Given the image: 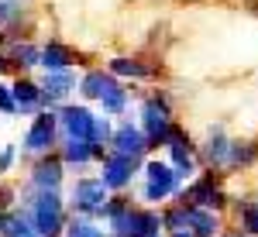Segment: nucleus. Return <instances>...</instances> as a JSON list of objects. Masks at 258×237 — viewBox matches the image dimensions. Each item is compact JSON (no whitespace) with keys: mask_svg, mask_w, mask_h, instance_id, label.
<instances>
[{"mask_svg":"<svg viewBox=\"0 0 258 237\" xmlns=\"http://www.w3.org/2000/svg\"><path fill=\"white\" fill-rule=\"evenodd\" d=\"M100 107H103V114H120V110L127 107V90H124V86H114L110 93L100 97Z\"/></svg>","mask_w":258,"mask_h":237,"instance_id":"nucleus-25","label":"nucleus"},{"mask_svg":"<svg viewBox=\"0 0 258 237\" xmlns=\"http://www.w3.org/2000/svg\"><path fill=\"white\" fill-rule=\"evenodd\" d=\"M169 237H197V234H193V230H172Z\"/></svg>","mask_w":258,"mask_h":237,"instance_id":"nucleus-31","label":"nucleus"},{"mask_svg":"<svg viewBox=\"0 0 258 237\" xmlns=\"http://www.w3.org/2000/svg\"><path fill=\"white\" fill-rule=\"evenodd\" d=\"M238 223L248 237H258V199H238Z\"/></svg>","mask_w":258,"mask_h":237,"instance_id":"nucleus-21","label":"nucleus"},{"mask_svg":"<svg viewBox=\"0 0 258 237\" xmlns=\"http://www.w3.org/2000/svg\"><path fill=\"white\" fill-rule=\"evenodd\" d=\"M66 237H103V230H100L90 217H80V213H76V217L66 223Z\"/></svg>","mask_w":258,"mask_h":237,"instance_id":"nucleus-24","label":"nucleus"},{"mask_svg":"<svg viewBox=\"0 0 258 237\" xmlns=\"http://www.w3.org/2000/svg\"><path fill=\"white\" fill-rule=\"evenodd\" d=\"M55 127H59V117H55L52 110L38 114L35 124L28 127V134H24V151H31V155H45V151L55 144Z\"/></svg>","mask_w":258,"mask_h":237,"instance_id":"nucleus-9","label":"nucleus"},{"mask_svg":"<svg viewBox=\"0 0 258 237\" xmlns=\"http://www.w3.org/2000/svg\"><path fill=\"white\" fill-rule=\"evenodd\" d=\"M7 4H14V7H24V4H28V0H7Z\"/></svg>","mask_w":258,"mask_h":237,"instance_id":"nucleus-33","label":"nucleus"},{"mask_svg":"<svg viewBox=\"0 0 258 237\" xmlns=\"http://www.w3.org/2000/svg\"><path fill=\"white\" fill-rule=\"evenodd\" d=\"M11 59L21 62V65H41V52L35 45H14L11 48Z\"/></svg>","mask_w":258,"mask_h":237,"instance_id":"nucleus-26","label":"nucleus"},{"mask_svg":"<svg viewBox=\"0 0 258 237\" xmlns=\"http://www.w3.org/2000/svg\"><path fill=\"white\" fill-rule=\"evenodd\" d=\"M220 237H248V234H244V230H241V234H220Z\"/></svg>","mask_w":258,"mask_h":237,"instance_id":"nucleus-34","label":"nucleus"},{"mask_svg":"<svg viewBox=\"0 0 258 237\" xmlns=\"http://www.w3.org/2000/svg\"><path fill=\"white\" fill-rule=\"evenodd\" d=\"M227 155H231V138L224 134L220 124H214L203 144H197V162L203 169H227Z\"/></svg>","mask_w":258,"mask_h":237,"instance_id":"nucleus-7","label":"nucleus"},{"mask_svg":"<svg viewBox=\"0 0 258 237\" xmlns=\"http://www.w3.org/2000/svg\"><path fill=\"white\" fill-rule=\"evenodd\" d=\"M4 65H7V59H4V55H0V69H4Z\"/></svg>","mask_w":258,"mask_h":237,"instance_id":"nucleus-35","label":"nucleus"},{"mask_svg":"<svg viewBox=\"0 0 258 237\" xmlns=\"http://www.w3.org/2000/svg\"><path fill=\"white\" fill-rule=\"evenodd\" d=\"M59 158L66 162V165H76V169H83L86 162H93V158H97V148H93L86 138H66V141H62Z\"/></svg>","mask_w":258,"mask_h":237,"instance_id":"nucleus-19","label":"nucleus"},{"mask_svg":"<svg viewBox=\"0 0 258 237\" xmlns=\"http://www.w3.org/2000/svg\"><path fill=\"white\" fill-rule=\"evenodd\" d=\"M0 110L11 117V114H18V103H14V93H11V86H4L0 83Z\"/></svg>","mask_w":258,"mask_h":237,"instance_id":"nucleus-27","label":"nucleus"},{"mask_svg":"<svg viewBox=\"0 0 258 237\" xmlns=\"http://www.w3.org/2000/svg\"><path fill=\"white\" fill-rule=\"evenodd\" d=\"M152 144H148V138H145V131L141 127H135L131 120H124L117 131H114V138H110V151H117V155H127V158H145V151H148Z\"/></svg>","mask_w":258,"mask_h":237,"instance_id":"nucleus-10","label":"nucleus"},{"mask_svg":"<svg viewBox=\"0 0 258 237\" xmlns=\"http://www.w3.org/2000/svg\"><path fill=\"white\" fill-rule=\"evenodd\" d=\"M141 131H145L152 148L169 141V134H172V103L165 93H155L141 103Z\"/></svg>","mask_w":258,"mask_h":237,"instance_id":"nucleus-4","label":"nucleus"},{"mask_svg":"<svg viewBox=\"0 0 258 237\" xmlns=\"http://www.w3.org/2000/svg\"><path fill=\"white\" fill-rule=\"evenodd\" d=\"M11 93H14V103H18V114H38L41 100H45V93H41V86H35V83H28V79H18L14 86H11Z\"/></svg>","mask_w":258,"mask_h":237,"instance_id":"nucleus-16","label":"nucleus"},{"mask_svg":"<svg viewBox=\"0 0 258 237\" xmlns=\"http://www.w3.org/2000/svg\"><path fill=\"white\" fill-rule=\"evenodd\" d=\"M179 199L193 203V206H203V210H224L227 206V193L220 186V172L217 169H207L200 179H193L186 189H179Z\"/></svg>","mask_w":258,"mask_h":237,"instance_id":"nucleus-6","label":"nucleus"},{"mask_svg":"<svg viewBox=\"0 0 258 237\" xmlns=\"http://www.w3.org/2000/svg\"><path fill=\"white\" fill-rule=\"evenodd\" d=\"M0 237H41L31 213L21 206V210H11V213H0Z\"/></svg>","mask_w":258,"mask_h":237,"instance_id":"nucleus-14","label":"nucleus"},{"mask_svg":"<svg viewBox=\"0 0 258 237\" xmlns=\"http://www.w3.org/2000/svg\"><path fill=\"white\" fill-rule=\"evenodd\" d=\"M69 90H76V79H73V72L69 69H55V72H45V79H41V93H45V107L52 110L59 100L69 97Z\"/></svg>","mask_w":258,"mask_h":237,"instance_id":"nucleus-12","label":"nucleus"},{"mask_svg":"<svg viewBox=\"0 0 258 237\" xmlns=\"http://www.w3.org/2000/svg\"><path fill=\"white\" fill-rule=\"evenodd\" d=\"M114 86H120V83L110 69H107V72H103V69H93V72H86V76L80 79V93L86 100H100L103 93H110Z\"/></svg>","mask_w":258,"mask_h":237,"instance_id":"nucleus-17","label":"nucleus"},{"mask_svg":"<svg viewBox=\"0 0 258 237\" xmlns=\"http://www.w3.org/2000/svg\"><path fill=\"white\" fill-rule=\"evenodd\" d=\"M248 7H251V14H255V18H258V0H251V4H248Z\"/></svg>","mask_w":258,"mask_h":237,"instance_id":"nucleus-32","label":"nucleus"},{"mask_svg":"<svg viewBox=\"0 0 258 237\" xmlns=\"http://www.w3.org/2000/svg\"><path fill=\"white\" fill-rule=\"evenodd\" d=\"M258 162V141L251 138H238L231 141V155H227V169L231 172H244Z\"/></svg>","mask_w":258,"mask_h":237,"instance_id":"nucleus-18","label":"nucleus"},{"mask_svg":"<svg viewBox=\"0 0 258 237\" xmlns=\"http://www.w3.org/2000/svg\"><path fill=\"white\" fill-rule=\"evenodd\" d=\"M11 203H14V189H11V186H0V213H4Z\"/></svg>","mask_w":258,"mask_h":237,"instance_id":"nucleus-30","label":"nucleus"},{"mask_svg":"<svg viewBox=\"0 0 258 237\" xmlns=\"http://www.w3.org/2000/svg\"><path fill=\"white\" fill-rule=\"evenodd\" d=\"M162 227L172 234V230H189L186 227V203L176 199V206H169V210H162Z\"/></svg>","mask_w":258,"mask_h":237,"instance_id":"nucleus-23","label":"nucleus"},{"mask_svg":"<svg viewBox=\"0 0 258 237\" xmlns=\"http://www.w3.org/2000/svg\"><path fill=\"white\" fill-rule=\"evenodd\" d=\"M179 186H182V179L172 169V162H159V158L145 162V193H141V199L148 206H155L162 199H169L172 193H179Z\"/></svg>","mask_w":258,"mask_h":237,"instance_id":"nucleus-5","label":"nucleus"},{"mask_svg":"<svg viewBox=\"0 0 258 237\" xmlns=\"http://www.w3.org/2000/svg\"><path fill=\"white\" fill-rule=\"evenodd\" d=\"M107 220L114 237H159L162 230V213L131 206V199H107Z\"/></svg>","mask_w":258,"mask_h":237,"instance_id":"nucleus-1","label":"nucleus"},{"mask_svg":"<svg viewBox=\"0 0 258 237\" xmlns=\"http://www.w3.org/2000/svg\"><path fill=\"white\" fill-rule=\"evenodd\" d=\"M62 169H66V162H62V158H55V155L41 158L38 165L31 169V186H35V189H59Z\"/></svg>","mask_w":258,"mask_h":237,"instance_id":"nucleus-15","label":"nucleus"},{"mask_svg":"<svg viewBox=\"0 0 258 237\" xmlns=\"http://www.w3.org/2000/svg\"><path fill=\"white\" fill-rule=\"evenodd\" d=\"M100 165H103V172L100 179L110 186V189H127L131 186V179L138 176V158H127V155H117V151H107V155L100 158Z\"/></svg>","mask_w":258,"mask_h":237,"instance_id":"nucleus-8","label":"nucleus"},{"mask_svg":"<svg viewBox=\"0 0 258 237\" xmlns=\"http://www.w3.org/2000/svg\"><path fill=\"white\" fill-rule=\"evenodd\" d=\"M11 165H14V144H7L0 151V172H11Z\"/></svg>","mask_w":258,"mask_h":237,"instance_id":"nucleus-29","label":"nucleus"},{"mask_svg":"<svg viewBox=\"0 0 258 237\" xmlns=\"http://www.w3.org/2000/svg\"><path fill=\"white\" fill-rule=\"evenodd\" d=\"M21 14V7H14V4H7V0H0V28L4 24H11V21Z\"/></svg>","mask_w":258,"mask_h":237,"instance_id":"nucleus-28","label":"nucleus"},{"mask_svg":"<svg viewBox=\"0 0 258 237\" xmlns=\"http://www.w3.org/2000/svg\"><path fill=\"white\" fill-rule=\"evenodd\" d=\"M107 69H110L114 76H131V79H148V76H152V69L141 65L138 59H110Z\"/></svg>","mask_w":258,"mask_h":237,"instance_id":"nucleus-22","label":"nucleus"},{"mask_svg":"<svg viewBox=\"0 0 258 237\" xmlns=\"http://www.w3.org/2000/svg\"><path fill=\"white\" fill-rule=\"evenodd\" d=\"M93 114L86 107H62L59 110V124H62V138H86L93 131Z\"/></svg>","mask_w":258,"mask_h":237,"instance_id":"nucleus-11","label":"nucleus"},{"mask_svg":"<svg viewBox=\"0 0 258 237\" xmlns=\"http://www.w3.org/2000/svg\"><path fill=\"white\" fill-rule=\"evenodd\" d=\"M41 65H45V72H55V69H69L73 65V52L59 45V41H48L45 48H41Z\"/></svg>","mask_w":258,"mask_h":237,"instance_id":"nucleus-20","label":"nucleus"},{"mask_svg":"<svg viewBox=\"0 0 258 237\" xmlns=\"http://www.w3.org/2000/svg\"><path fill=\"white\" fill-rule=\"evenodd\" d=\"M186 203V199H182ZM186 227L197 237H220V217L217 210H203V206H193L186 203Z\"/></svg>","mask_w":258,"mask_h":237,"instance_id":"nucleus-13","label":"nucleus"},{"mask_svg":"<svg viewBox=\"0 0 258 237\" xmlns=\"http://www.w3.org/2000/svg\"><path fill=\"white\" fill-rule=\"evenodd\" d=\"M21 206L31 213L41 237L62 234V227H66V203H62L59 189H35V196H28Z\"/></svg>","mask_w":258,"mask_h":237,"instance_id":"nucleus-2","label":"nucleus"},{"mask_svg":"<svg viewBox=\"0 0 258 237\" xmlns=\"http://www.w3.org/2000/svg\"><path fill=\"white\" fill-rule=\"evenodd\" d=\"M103 237H114V234H103Z\"/></svg>","mask_w":258,"mask_h":237,"instance_id":"nucleus-36","label":"nucleus"},{"mask_svg":"<svg viewBox=\"0 0 258 237\" xmlns=\"http://www.w3.org/2000/svg\"><path fill=\"white\" fill-rule=\"evenodd\" d=\"M107 182L103 179H76L73 182V193H69V206L73 213L90 220H107Z\"/></svg>","mask_w":258,"mask_h":237,"instance_id":"nucleus-3","label":"nucleus"}]
</instances>
